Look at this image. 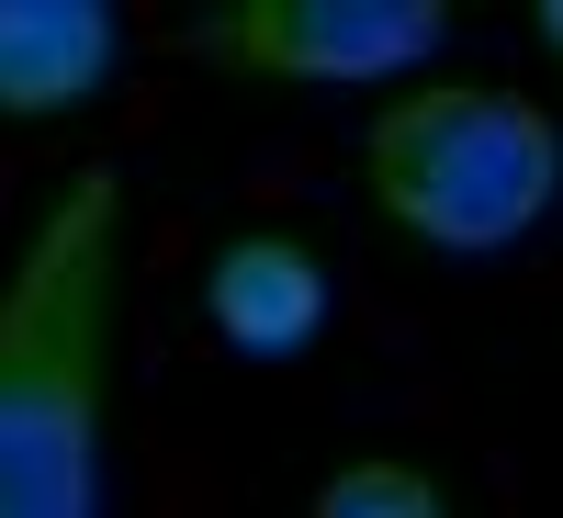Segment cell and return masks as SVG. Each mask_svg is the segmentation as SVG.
<instances>
[{
	"label": "cell",
	"instance_id": "cell-5",
	"mask_svg": "<svg viewBox=\"0 0 563 518\" xmlns=\"http://www.w3.org/2000/svg\"><path fill=\"white\" fill-rule=\"evenodd\" d=\"M203 316L249 361H305L316 327H327V271L294 238H225L214 271H203Z\"/></svg>",
	"mask_w": 563,
	"mask_h": 518
},
{
	"label": "cell",
	"instance_id": "cell-7",
	"mask_svg": "<svg viewBox=\"0 0 563 518\" xmlns=\"http://www.w3.org/2000/svg\"><path fill=\"white\" fill-rule=\"evenodd\" d=\"M541 45H552V57H563V0H541Z\"/></svg>",
	"mask_w": 563,
	"mask_h": 518
},
{
	"label": "cell",
	"instance_id": "cell-3",
	"mask_svg": "<svg viewBox=\"0 0 563 518\" xmlns=\"http://www.w3.org/2000/svg\"><path fill=\"white\" fill-rule=\"evenodd\" d=\"M180 45L238 79H395L440 45L429 0H225L192 12Z\"/></svg>",
	"mask_w": 563,
	"mask_h": 518
},
{
	"label": "cell",
	"instance_id": "cell-2",
	"mask_svg": "<svg viewBox=\"0 0 563 518\" xmlns=\"http://www.w3.org/2000/svg\"><path fill=\"white\" fill-rule=\"evenodd\" d=\"M372 203H384L406 238H429L451 260H485L507 238H530L563 192V135L530 90H485V79H451V90H406V102L372 124Z\"/></svg>",
	"mask_w": 563,
	"mask_h": 518
},
{
	"label": "cell",
	"instance_id": "cell-1",
	"mask_svg": "<svg viewBox=\"0 0 563 518\" xmlns=\"http://www.w3.org/2000/svg\"><path fill=\"white\" fill-rule=\"evenodd\" d=\"M124 180L68 169L0 282V518H102Z\"/></svg>",
	"mask_w": 563,
	"mask_h": 518
},
{
	"label": "cell",
	"instance_id": "cell-6",
	"mask_svg": "<svg viewBox=\"0 0 563 518\" xmlns=\"http://www.w3.org/2000/svg\"><path fill=\"white\" fill-rule=\"evenodd\" d=\"M316 518H451V507L417 462H350V474L316 485Z\"/></svg>",
	"mask_w": 563,
	"mask_h": 518
},
{
	"label": "cell",
	"instance_id": "cell-4",
	"mask_svg": "<svg viewBox=\"0 0 563 518\" xmlns=\"http://www.w3.org/2000/svg\"><path fill=\"white\" fill-rule=\"evenodd\" d=\"M113 68H124V12H102V0H0V113L12 124L102 102Z\"/></svg>",
	"mask_w": 563,
	"mask_h": 518
}]
</instances>
